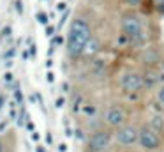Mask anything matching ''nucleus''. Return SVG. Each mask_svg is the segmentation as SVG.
<instances>
[{
  "mask_svg": "<svg viewBox=\"0 0 164 152\" xmlns=\"http://www.w3.org/2000/svg\"><path fill=\"white\" fill-rule=\"evenodd\" d=\"M122 30L132 43H141L143 41V27H141V21L136 14H125L124 16Z\"/></svg>",
  "mask_w": 164,
  "mask_h": 152,
  "instance_id": "nucleus-2",
  "label": "nucleus"
},
{
  "mask_svg": "<svg viewBox=\"0 0 164 152\" xmlns=\"http://www.w3.org/2000/svg\"><path fill=\"white\" fill-rule=\"evenodd\" d=\"M37 152H44V149L42 147H37Z\"/></svg>",
  "mask_w": 164,
  "mask_h": 152,
  "instance_id": "nucleus-29",
  "label": "nucleus"
},
{
  "mask_svg": "<svg viewBox=\"0 0 164 152\" xmlns=\"http://www.w3.org/2000/svg\"><path fill=\"white\" fill-rule=\"evenodd\" d=\"M64 104H65V99H64V97H58V99H57V103H55V106H57V108H64Z\"/></svg>",
  "mask_w": 164,
  "mask_h": 152,
  "instance_id": "nucleus-15",
  "label": "nucleus"
},
{
  "mask_svg": "<svg viewBox=\"0 0 164 152\" xmlns=\"http://www.w3.org/2000/svg\"><path fill=\"white\" fill-rule=\"evenodd\" d=\"M46 78H48V81H49V83H51V81H53V80H55V74H53V73H51V71H49V73H48V74H46Z\"/></svg>",
  "mask_w": 164,
  "mask_h": 152,
  "instance_id": "nucleus-21",
  "label": "nucleus"
},
{
  "mask_svg": "<svg viewBox=\"0 0 164 152\" xmlns=\"http://www.w3.org/2000/svg\"><path fill=\"white\" fill-rule=\"evenodd\" d=\"M92 39L90 35V27L83 19H74L69 27V37H67V51L69 55H79L85 51L88 41Z\"/></svg>",
  "mask_w": 164,
  "mask_h": 152,
  "instance_id": "nucleus-1",
  "label": "nucleus"
},
{
  "mask_svg": "<svg viewBox=\"0 0 164 152\" xmlns=\"http://www.w3.org/2000/svg\"><path fill=\"white\" fill-rule=\"evenodd\" d=\"M155 4H157V9L159 11H164V0H155Z\"/></svg>",
  "mask_w": 164,
  "mask_h": 152,
  "instance_id": "nucleus-16",
  "label": "nucleus"
},
{
  "mask_svg": "<svg viewBox=\"0 0 164 152\" xmlns=\"http://www.w3.org/2000/svg\"><path fill=\"white\" fill-rule=\"evenodd\" d=\"M97 50H99V43H97L95 39H90V41H88V44H87V48H85V53L94 55Z\"/></svg>",
  "mask_w": 164,
  "mask_h": 152,
  "instance_id": "nucleus-11",
  "label": "nucleus"
},
{
  "mask_svg": "<svg viewBox=\"0 0 164 152\" xmlns=\"http://www.w3.org/2000/svg\"><path fill=\"white\" fill-rule=\"evenodd\" d=\"M124 120H125V113L120 108L113 106L106 112V122L110 126H120V124H124Z\"/></svg>",
  "mask_w": 164,
  "mask_h": 152,
  "instance_id": "nucleus-7",
  "label": "nucleus"
},
{
  "mask_svg": "<svg viewBox=\"0 0 164 152\" xmlns=\"http://www.w3.org/2000/svg\"><path fill=\"white\" fill-rule=\"evenodd\" d=\"M0 106H2V97H0Z\"/></svg>",
  "mask_w": 164,
  "mask_h": 152,
  "instance_id": "nucleus-30",
  "label": "nucleus"
},
{
  "mask_svg": "<svg viewBox=\"0 0 164 152\" xmlns=\"http://www.w3.org/2000/svg\"><path fill=\"white\" fill-rule=\"evenodd\" d=\"M58 152H67V145L65 143H60L58 145Z\"/></svg>",
  "mask_w": 164,
  "mask_h": 152,
  "instance_id": "nucleus-18",
  "label": "nucleus"
},
{
  "mask_svg": "<svg viewBox=\"0 0 164 152\" xmlns=\"http://www.w3.org/2000/svg\"><path fill=\"white\" fill-rule=\"evenodd\" d=\"M46 142H48V143H51V142H53V138H51V135H46Z\"/></svg>",
  "mask_w": 164,
  "mask_h": 152,
  "instance_id": "nucleus-26",
  "label": "nucleus"
},
{
  "mask_svg": "<svg viewBox=\"0 0 164 152\" xmlns=\"http://www.w3.org/2000/svg\"><path fill=\"white\" fill-rule=\"evenodd\" d=\"M150 126L154 128V129H157V131H161L164 128V122H163V119H159V117H155V119H152V122H150ZM152 129V131H154Z\"/></svg>",
  "mask_w": 164,
  "mask_h": 152,
  "instance_id": "nucleus-12",
  "label": "nucleus"
},
{
  "mask_svg": "<svg viewBox=\"0 0 164 152\" xmlns=\"http://www.w3.org/2000/svg\"><path fill=\"white\" fill-rule=\"evenodd\" d=\"M2 32H4V34H5V35H9V32H11V27H5V28H4V30H2Z\"/></svg>",
  "mask_w": 164,
  "mask_h": 152,
  "instance_id": "nucleus-25",
  "label": "nucleus"
},
{
  "mask_svg": "<svg viewBox=\"0 0 164 152\" xmlns=\"http://www.w3.org/2000/svg\"><path fill=\"white\" fill-rule=\"evenodd\" d=\"M143 80H145V85L154 87V85H157L159 81H163L164 74H163V73H157V71H147V74H145Z\"/></svg>",
  "mask_w": 164,
  "mask_h": 152,
  "instance_id": "nucleus-8",
  "label": "nucleus"
},
{
  "mask_svg": "<svg viewBox=\"0 0 164 152\" xmlns=\"http://www.w3.org/2000/svg\"><path fill=\"white\" fill-rule=\"evenodd\" d=\"M159 101H161V103L164 104V87L161 89V90H159Z\"/></svg>",
  "mask_w": 164,
  "mask_h": 152,
  "instance_id": "nucleus-17",
  "label": "nucleus"
},
{
  "mask_svg": "<svg viewBox=\"0 0 164 152\" xmlns=\"http://www.w3.org/2000/svg\"><path fill=\"white\" fill-rule=\"evenodd\" d=\"M127 2H129L131 5H136V4H140V0H127Z\"/></svg>",
  "mask_w": 164,
  "mask_h": 152,
  "instance_id": "nucleus-27",
  "label": "nucleus"
},
{
  "mask_svg": "<svg viewBox=\"0 0 164 152\" xmlns=\"http://www.w3.org/2000/svg\"><path fill=\"white\" fill-rule=\"evenodd\" d=\"M140 143H141V147L147 149V151H155V149L159 147L161 140H159V136H157L155 131L145 128V129L140 133Z\"/></svg>",
  "mask_w": 164,
  "mask_h": 152,
  "instance_id": "nucleus-4",
  "label": "nucleus"
},
{
  "mask_svg": "<svg viewBox=\"0 0 164 152\" xmlns=\"http://www.w3.org/2000/svg\"><path fill=\"white\" fill-rule=\"evenodd\" d=\"M110 142H111V138H110L108 133H95V135L90 138L88 145H90V151L102 152V151H106V149L110 147Z\"/></svg>",
  "mask_w": 164,
  "mask_h": 152,
  "instance_id": "nucleus-6",
  "label": "nucleus"
},
{
  "mask_svg": "<svg viewBox=\"0 0 164 152\" xmlns=\"http://www.w3.org/2000/svg\"><path fill=\"white\" fill-rule=\"evenodd\" d=\"M4 80H5V81H11V80H12V74H11V73H5V78H4Z\"/></svg>",
  "mask_w": 164,
  "mask_h": 152,
  "instance_id": "nucleus-23",
  "label": "nucleus"
},
{
  "mask_svg": "<svg viewBox=\"0 0 164 152\" xmlns=\"http://www.w3.org/2000/svg\"><path fill=\"white\" fill-rule=\"evenodd\" d=\"M141 57H143V60H145L147 64H155V62H159V53H157V50H154V48H147Z\"/></svg>",
  "mask_w": 164,
  "mask_h": 152,
  "instance_id": "nucleus-9",
  "label": "nucleus"
},
{
  "mask_svg": "<svg viewBox=\"0 0 164 152\" xmlns=\"http://www.w3.org/2000/svg\"><path fill=\"white\" fill-rule=\"evenodd\" d=\"M0 152H2V145H0Z\"/></svg>",
  "mask_w": 164,
  "mask_h": 152,
  "instance_id": "nucleus-31",
  "label": "nucleus"
},
{
  "mask_svg": "<svg viewBox=\"0 0 164 152\" xmlns=\"http://www.w3.org/2000/svg\"><path fill=\"white\" fill-rule=\"evenodd\" d=\"M53 32H55L53 27H46V35H53Z\"/></svg>",
  "mask_w": 164,
  "mask_h": 152,
  "instance_id": "nucleus-20",
  "label": "nucleus"
},
{
  "mask_svg": "<svg viewBox=\"0 0 164 152\" xmlns=\"http://www.w3.org/2000/svg\"><path fill=\"white\" fill-rule=\"evenodd\" d=\"M57 9H58V11H64V9H65V4H64V2H60V4L57 5Z\"/></svg>",
  "mask_w": 164,
  "mask_h": 152,
  "instance_id": "nucleus-22",
  "label": "nucleus"
},
{
  "mask_svg": "<svg viewBox=\"0 0 164 152\" xmlns=\"http://www.w3.org/2000/svg\"><path fill=\"white\" fill-rule=\"evenodd\" d=\"M104 69H106V66H104L102 60H95V62L92 64V73L95 74V78L102 76V74H104Z\"/></svg>",
  "mask_w": 164,
  "mask_h": 152,
  "instance_id": "nucleus-10",
  "label": "nucleus"
},
{
  "mask_svg": "<svg viewBox=\"0 0 164 152\" xmlns=\"http://www.w3.org/2000/svg\"><path fill=\"white\" fill-rule=\"evenodd\" d=\"M37 19H39L41 23H44V25L48 23V16H46L44 12H39V14H37Z\"/></svg>",
  "mask_w": 164,
  "mask_h": 152,
  "instance_id": "nucleus-14",
  "label": "nucleus"
},
{
  "mask_svg": "<svg viewBox=\"0 0 164 152\" xmlns=\"http://www.w3.org/2000/svg\"><path fill=\"white\" fill-rule=\"evenodd\" d=\"M120 83H122V89L124 90H127V92H138L145 85V80L138 73H125L122 76V81Z\"/></svg>",
  "mask_w": 164,
  "mask_h": 152,
  "instance_id": "nucleus-3",
  "label": "nucleus"
},
{
  "mask_svg": "<svg viewBox=\"0 0 164 152\" xmlns=\"http://www.w3.org/2000/svg\"><path fill=\"white\" fill-rule=\"evenodd\" d=\"M16 11L18 12H23V4L21 2H16Z\"/></svg>",
  "mask_w": 164,
  "mask_h": 152,
  "instance_id": "nucleus-19",
  "label": "nucleus"
},
{
  "mask_svg": "<svg viewBox=\"0 0 164 152\" xmlns=\"http://www.w3.org/2000/svg\"><path fill=\"white\" fill-rule=\"evenodd\" d=\"M83 112H85L87 115H94V113H95V108H94L92 104H90V106H88V104H85V108H83Z\"/></svg>",
  "mask_w": 164,
  "mask_h": 152,
  "instance_id": "nucleus-13",
  "label": "nucleus"
},
{
  "mask_svg": "<svg viewBox=\"0 0 164 152\" xmlns=\"http://www.w3.org/2000/svg\"><path fill=\"white\" fill-rule=\"evenodd\" d=\"M117 140H118V143H122V145H132V143H136V142L140 140V133H138L132 126H125V128H122V129L117 133Z\"/></svg>",
  "mask_w": 164,
  "mask_h": 152,
  "instance_id": "nucleus-5",
  "label": "nucleus"
},
{
  "mask_svg": "<svg viewBox=\"0 0 164 152\" xmlns=\"http://www.w3.org/2000/svg\"><path fill=\"white\" fill-rule=\"evenodd\" d=\"M4 128H7V122H2V124H0V131H2Z\"/></svg>",
  "mask_w": 164,
  "mask_h": 152,
  "instance_id": "nucleus-28",
  "label": "nucleus"
},
{
  "mask_svg": "<svg viewBox=\"0 0 164 152\" xmlns=\"http://www.w3.org/2000/svg\"><path fill=\"white\" fill-rule=\"evenodd\" d=\"M62 43H64L62 37H55V44H62Z\"/></svg>",
  "mask_w": 164,
  "mask_h": 152,
  "instance_id": "nucleus-24",
  "label": "nucleus"
}]
</instances>
